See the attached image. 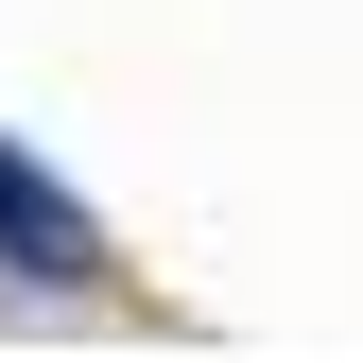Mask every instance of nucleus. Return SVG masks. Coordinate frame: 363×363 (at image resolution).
Wrapping results in <instances>:
<instances>
[{
    "label": "nucleus",
    "instance_id": "1",
    "mask_svg": "<svg viewBox=\"0 0 363 363\" xmlns=\"http://www.w3.org/2000/svg\"><path fill=\"white\" fill-rule=\"evenodd\" d=\"M0 242H18L35 277H104V242H86V208H69L52 173H35V156H0Z\"/></svg>",
    "mask_w": 363,
    "mask_h": 363
}]
</instances>
